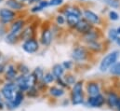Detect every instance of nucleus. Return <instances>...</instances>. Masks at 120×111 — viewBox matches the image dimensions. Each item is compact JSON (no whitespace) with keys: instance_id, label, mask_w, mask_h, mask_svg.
<instances>
[{"instance_id":"f257e3e1","label":"nucleus","mask_w":120,"mask_h":111,"mask_svg":"<svg viewBox=\"0 0 120 111\" xmlns=\"http://www.w3.org/2000/svg\"><path fill=\"white\" fill-rule=\"evenodd\" d=\"M118 56H119V52L117 51L112 52L109 54H107L101 60V62L100 63V70L101 72H106L116 63Z\"/></svg>"},{"instance_id":"f03ea898","label":"nucleus","mask_w":120,"mask_h":111,"mask_svg":"<svg viewBox=\"0 0 120 111\" xmlns=\"http://www.w3.org/2000/svg\"><path fill=\"white\" fill-rule=\"evenodd\" d=\"M72 101L74 105H79L83 102V83L81 81L75 83L72 92Z\"/></svg>"},{"instance_id":"7ed1b4c3","label":"nucleus","mask_w":120,"mask_h":111,"mask_svg":"<svg viewBox=\"0 0 120 111\" xmlns=\"http://www.w3.org/2000/svg\"><path fill=\"white\" fill-rule=\"evenodd\" d=\"M17 89V85L14 83H8L5 85V87L2 89L1 92L2 95L8 101L12 102V100L14 99V91Z\"/></svg>"},{"instance_id":"20e7f679","label":"nucleus","mask_w":120,"mask_h":111,"mask_svg":"<svg viewBox=\"0 0 120 111\" xmlns=\"http://www.w3.org/2000/svg\"><path fill=\"white\" fill-rule=\"evenodd\" d=\"M22 49L27 53H34L38 50V42L34 38L25 40L24 43L22 44Z\"/></svg>"},{"instance_id":"39448f33","label":"nucleus","mask_w":120,"mask_h":111,"mask_svg":"<svg viewBox=\"0 0 120 111\" xmlns=\"http://www.w3.org/2000/svg\"><path fill=\"white\" fill-rule=\"evenodd\" d=\"M0 18L3 23H9L15 18V12L8 8H2L0 9Z\"/></svg>"},{"instance_id":"423d86ee","label":"nucleus","mask_w":120,"mask_h":111,"mask_svg":"<svg viewBox=\"0 0 120 111\" xmlns=\"http://www.w3.org/2000/svg\"><path fill=\"white\" fill-rule=\"evenodd\" d=\"M75 29H76L79 33L87 34V33H89L90 31L92 30V24H90L87 20H80V21L78 22V24H76Z\"/></svg>"},{"instance_id":"0eeeda50","label":"nucleus","mask_w":120,"mask_h":111,"mask_svg":"<svg viewBox=\"0 0 120 111\" xmlns=\"http://www.w3.org/2000/svg\"><path fill=\"white\" fill-rule=\"evenodd\" d=\"M72 58L75 61H84L87 58V52L82 47L75 48L72 52Z\"/></svg>"},{"instance_id":"6e6552de","label":"nucleus","mask_w":120,"mask_h":111,"mask_svg":"<svg viewBox=\"0 0 120 111\" xmlns=\"http://www.w3.org/2000/svg\"><path fill=\"white\" fill-rule=\"evenodd\" d=\"M84 17H85V20H87L91 24H98L101 22L100 17L90 9H87L84 11Z\"/></svg>"},{"instance_id":"1a4fd4ad","label":"nucleus","mask_w":120,"mask_h":111,"mask_svg":"<svg viewBox=\"0 0 120 111\" xmlns=\"http://www.w3.org/2000/svg\"><path fill=\"white\" fill-rule=\"evenodd\" d=\"M88 102L93 107H100L104 104V98L101 94L96 95V96H90L89 100H88Z\"/></svg>"},{"instance_id":"9d476101","label":"nucleus","mask_w":120,"mask_h":111,"mask_svg":"<svg viewBox=\"0 0 120 111\" xmlns=\"http://www.w3.org/2000/svg\"><path fill=\"white\" fill-rule=\"evenodd\" d=\"M52 41V33L49 29H45L41 35V42L45 46H49Z\"/></svg>"},{"instance_id":"9b49d317","label":"nucleus","mask_w":120,"mask_h":111,"mask_svg":"<svg viewBox=\"0 0 120 111\" xmlns=\"http://www.w3.org/2000/svg\"><path fill=\"white\" fill-rule=\"evenodd\" d=\"M65 17H66L67 24L72 27H75L78 22L80 21V17L73 13H65Z\"/></svg>"},{"instance_id":"f8f14e48","label":"nucleus","mask_w":120,"mask_h":111,"mask_svg":"<svg viewBox=\"0 0 120 111\" xmlns=\"http://www.w3.org/2000/svg\"><path fill=\"white\" fill-rule=\"evenodd\" d=\"M87 91L90 94V96H96L100 94V87L98 83L95 82H90L89 83L88 87H87Z\"/></svg>"},{"instance_id":"ddd939ff","label":"nucleus","mask_w":120,"mask_h":111,"mask_svg":"<svg viewBox=\"0 0 120 111\" xmlns=\"http://www.w3.org/2000/svg\"><path fill=\"white\" fill-rule=\"evenodd\" d=\"M6 4H7L8 7H9V8H12V9H17V10H19V9H22V8H23V4L21 3V2L18 1V0H8V1L6 2Z\"/></svg>"},{"instance_id":"4468645a","label":"nucleus","mask_w":120,"mask_h":111,"mask_svg":"<svg viewBox=\"0 0 120 111\" xmlns=\"http://www.w3.org/2000/svg\"><path fill=\"white\" fill-rule=\"evenodd\" d=\"M63 72H64L63 66H62L61 64H59V63L55 64V65L53 66V68H52V74H53V76H54L55 78H57V79H60V78H61Z\"/></svg>"},{"instance_id":"2eb2a0df","label":"nucleus","mask_w":120,"mask_h":111,"mask_svg":"<svg viewBox=\"0 0 120 111\" xmlns=\"http://www.w3.org/2000/svg\"><path fill=\"white\" fill-rule=\"evenodd\" d=\"M118 96L114 93V92H111L109 93L108 97H107V102H108V105L111 107H116V104H117V101H118Z\"/></svg>"},{"instance_id":"dca6fc26","label":"nucleus","mask_w":120,"mask_h":111,"mask_svg":"<svg viewBox=\"0 0 120 111\" xmlns=\"http://www.w3.org/2000/svg\"><path fill=\"white\" fill-rule=\"evenodd\" d=\"M22 100H23V94H22V92L21 91H17L14 99L12 100V106H13V107H19L21 105V103L22 102Z\"/></svg>"},{"instance_id":"f3484780","label":"nucleus","mask_w":120,"mask_h":111,"mask_svg":"<svg viewBox=\"0 0 120 111\" xmlns=\"http://www.w3.org/2000/svg\"><path fill=\"white\" fill-rule=\"evenodd\" d=\"M97 38H98V35L96 32H93L92 30L90 31L89 33L85 34V39L90 43V42H93V41H97Z\"/></svg>"},{"instance_id":"a211bd4d","label":"nucleus","mask_w":120,"mask_h":111,"mask_svg":"<svg viewBox=\"0 0 120 111\" xmlns=\"http://www.w3.org/2000/svg\"><path fill=\"white\" fill-rule=\"evenodd\" d=\"M23 25V22L22 20H19V21H16L12 25H11V31L12 33H19L21 31V29Z\"/></svg>"},{"instance_id":"6ab92c4d","label":"nucleus","mask_w":120,"mask_h":111,"mask_svg":"<svg viewBox=\"0 0 120 111\" xmlns=\"http://www.w3.org/2000/svg\"><path fill=\"white\" fill-rule=\"evenodd\" d=\"M49 92L51 95L55 96V97H60L64 94V91L62 89H60V88H57V87H52L49 89Z\"/></svg>"},{"instance_id":"aec40b11","label":"nucleus","mask_w":120,"mask_h":111,"mask_svg":"<svg viewBox=\"0 0 120 111\" xmlns=\"http://www.w3.org/2000/svg\"><path fill=\"white\" fill-rule=\"evenodd\" d=\"M16 78V71L13 65H9L7 69V79H14Z\"/></svg>"},{"instance_id":"412c9836","label":"nucleus","mask_w":120,"mask_h":111,"mask_svg":"<svg viewBox=\"0 0 120 111\" xmlns=\"http://www.w3.org/2000/svg\"><path fill=\"white\" fill-rule=\"evenodd\" d=\"M18 34H19V33H12V32H10V33L7 36L6 41H7L8 43H9V44H13V43L16 41L17 37H18Z\"/></svg>"},{"instance_id":"4be33fe9","label":"nucleus","mask_w":120,"mask_h":111,"mask_svg":"<svg viewBox=\"0 0 120 111\" xmlns=\"http://www.w3.org/2000/svg\"><path fill=\"white\" fill-rule=\"evenodd\" d=\"M110 72H111V74H113L115 76H120V62L116 63L110 68Z\"/></svg>"},{"instance_id":"5701e85b","label":"nucleus","mask_w":120,"mask_h":111,"mask_svg":"<svg viewBox=\"0 0 120 111\" xmlns=\"http://www.w3.org/2000/svg\"><path fill=\"white\" fill-rule=\"evenodd\" d=\"M32 35H33V31L30 27H28L22 32V38H23V40H28V39L32 38Z\"/></svg>"},{"instance_id":"b1692460","label":"nucleus","mask_w":120,"mask_h":111,"mask_svg":"<svg viewBox=\"0 0 120 111\" xmlns=\"http://www.w3.org/2000/svg\"><path fill=\"white\" fill-rule=\"evenodd\" d=\"M65 13H73V14H75L79 17L81 16V11L76 7H70L68 8H66V10H64V14Z\"/></svg>"},{"instance_id":"393cba45","label":"nucleus","mask_w":120,"mask_h":111,"mask_svg":"<svg viewBox=\"0 0 120 111\" xmlns=\"http://www.w3.org/2000/svg\"><path fill=\"white\" fill-rule=\"evenodd\" d=\"M89 47L90 50H92L94 52H100L101 50V45L97 41H93V42L89 43Z\"/></svg>"},{"instance_id":"a878e982","label":"nucleus","mask_w":120,"mask_h":111,"mask_svg":"<svg viewBox=\"0 0 120 111\" xmlns=\"http://www.w3.org/2000/svg\"><path fill=\"white\" fill-rule=\"evenodd\" d=\"M108 37L110 40L112 41H116V39L118 38V34H117V31L116 29H111L109 30L108 32Z\"/></svg>"},{"instance_id":"bb28decb","label":"nucleus","mask_w":120,"mask_h":111,"mask_svg":"<svg viewBox=\"0 0 120 111\" xmlns=\"http://www.w3.org/2000/svg\"><path fill=\"white\" fill-rule=\"evenodd\" d=\"M54 79H55V77L53 76L52 73H48L45 76H43V80L45 83H51L54 81Z\"/></svg>"},{"instance_id":"cd10ccee","label":"nucleus","mask_w":120,"mask_h":111,"mask_svg":"<svg viewBox=\"0 0 120 111\" xmlns=\"http://www.w3.org/2000/svg\"><path fill=\"white\" fill-rule=\"evenodd\" d=\"M104 1L108 6H110L111 8H117L120 6L119 0H104Z\"/></svg>"},{"instance_id":"c85d7f7f","label":"nucleus","mask_w":120,"mask_h":111,"mask_svg":"<svg viewBox=\"0 0 120 111\" xmlns=\"http://www.w3.org/2000/svg\"><path fill=\"white\" fill-rule=\"evenodd\" d=\"M33 75L35 77V79H36V80H38V79H43V71H42V69L41 68H35V70L34 71V73H33Z\"/></svg>"},{"instance_id":"c756f323","label":"nucleus","mask_w":120,"mask_h":111,"mask_svg":"<svg viewBox=\"0 0 120 111\" xmlns=\"http://www.w3.org/2000/svg\"><path fill=\"white\" fill-rule=\"evenodd\" d=\"M109 18H110L112 21H117L118 18H119V15L117 14V12L112 10V11L109 12Z\"/></svg>"},{"instance_id":"7c9ffc66","label":"nucleus","mask_w":120,"mask_h":111,"mask_svg":"<svg viewBox=\"0 0 120 111\" xmlns=\"http://www.w3.org/2000/svg\"><path fill=\"white\" fill-rule=\"evenodd\" d=\"M63 3V0H50L49 2V6H60Z\"/></svg>"},{"instance_id":"2f4dec72","label":"nucleus","mask_w":120,"mask_h":111,"mask_svg":"<svg viewBox=\"0 0 120 111\" xmlns=\"http://www.w3.org/2000/svg\"><path fill=\"white\" fill-rule=\"evenodd\" d=\"M65 80H66V84H75V77H73V76H67Z\"/></svg>"},{"instance_id":"473e14b6","label":"nucleus","mask_w":120,"mask_h":111,"mask_svg":"<svg viewBox=\"0 0 120 111\" xmlns=\"http://www.w3.org/2000/svg\"><path fill=\"white\" fill-rule=\"evenodd\" d=\"M56 22H57V24H63L64 23H65V19H64V17L63 16H61V15H59V16H57V18H56Z\"/></svg>"},{"instance_id":"72a5a7b5","label":"nucleus","mask_w":120,"mask_h":111,"mask_svg":"<svg viewBox=\"0 0 120 111\" xmlns=\"http://www.w3.org/2000/svg\"><path fill=\"white\" fill-rule=\"evenodd\" d=\"M62 66H63V68L64 69H70L71 67H72V62H64L63 63H62Z\"/></svg>"},{"instance_id":"f704fd0d","label":"nucleus","mask_w":120,"mask_h":111,"mask_svg":"<svg viewBox=\"0 0 120 111\" xmlns=\"http://www.w3.org/2000/svg\"><path fill=\"white\" fill-rule=\"evenodd\" d=\"M38 5H39L42 8H45L46 7H48V6H49V2H48V1H39Z\"/></svg>"},{"instance_id":"c9c22d12","label":"nucleus","mask_w":120,"mask_h":111,"mask_svg":"<svg viewBox=\"0 0 120 111\" xmlns=\"http://www.w3.org/2000/svg\"><path fill=\"white\" fill-rule=\"evenodd\" d=\"M42 9H43V8H42L39 5H36V6H34V7L31 9V11H32V12H37V11H40V10H42Z\"/></svg>"},{"instance_id":"e433bc0d","label":"nucleus","mask_w":120,"mask_h":111,"mask_svg":"<svg viewBox=\"0 0 120 111\" xmlns=\"http://www.w3.org/2000/svg\"><path fill=\"white\" fill-rule=\"evenodd\" d=\"M116 107L120 111V98H118V101H117V104H116Z\"/></svg>"},{"instance_id":"4c0bfd02","label":"nucleus","mask_w":120,"mask_h":111,"mask_svg":"<svg viewBox=\"0 0 120 111\" xmlns=\"http://www.w3.org/2000/svg\"><path fill=\"white\" fill-rule=\"evenodd\" d=\"M4 69H5V66L3 64H0V73H2L4 71Z\"/></svg>"},{"instance_id":"58836bf2","label":"nucleus","mask_w":120,"mask_h":111,"mask_svg":"<svg viewBox=\"0 0 120 111\" xmlns=\"http://www.w3.org/2000/svg\"><path fill=\"white\" fill-rule=\"evenodd\" d=\"M116 43H117V44L120 46V37H118V38L116 39Z\"/></svg>"},{"instance_id":"ea45409f","label":"nucleus","mask_w":120,"mask_h":111,"mask_svg":"<svg viewBox=\"0 0 120 111\" xmlns=\"http://www.w3.org/2000/svg\"><path fill=\"white\" fill-rule=\"evenodd\" d=\"M116 31H117V34H118V35H120V27L117 28V29H116Z\"/></svg>"},{"instance_id":"a19ab883","label":"nucleus","mask_w":120,"mask_h":111,"mask_svg":"<svg viewBox=\"0 0 120 111\" xmlns=\"http://www.w3.org/2000/svg\"><path fill=\"white\" fill-rule=\"evenodd\" d=\"M18 1H20V2H24V1H27V0H18Z\"/></svg>"},{"instance_id":"79ce46f5","label":"nucleus","mask_w":120,"mask_h":111,"mask_svg":"<svg viewBox=\"0 0 120 111\" xmlns=\"http://www.w3.org/2000/svg\"><path fill=\"white\" fill-rule=\"evenodd\" d=\"M2 107H3V106H2V104L0 103V108H2Z\"/></svg>"},{"instance_id":"37998d69","label":"nucleus","mask_w":120,"mask_h":111,"mask_svg":"<svg viewBox=\"0 0 120 111\" xmlns=\"http://www.w3.org/2000/svg\"><path fill=\"white\" fill-rule=\"evenodd\" d=\"M2 1H3V0H0V3H1V2H2Z\"/></svg>"}]
</instances>
